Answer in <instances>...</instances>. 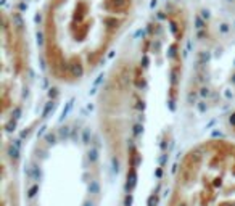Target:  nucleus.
<instances>
[{"instance_id": "obj_1", "label": "nucleus", "mask_w": 235, "mask_h": 206, "mask_svg": "<svg viewBox=\"0 0 235 206\" xmlns=\"http://www.w3.org/2000/svg\"><path fill=\"white\" fill-rule=\"evenodd\" d=\"M137 0H48L44 48L50 73L74 84L94 71L126 29Z\"/></svg>"}, {"instance_id": "obj_2", "label": "nucleus", "mask_w": 235, "mask_h": 206, "mask_svg": "<svg viewBox=\"0 0 235 206\" xmlns=\"http://www.w3.org/2000/svg\"><path fill=\"white\" fill-rule=\"evenodd\" d=\"M168 206H235V143L208 140L182 158Z\"/></svg>"}, {"instance_id": "obj_3", "label": "nucleus", "mask_w": 235, "mask_h": 206, "mask_svg": "<svg viewBox=\"0 0 235 206\" xmlns=\"http://www.w3.org/2000/svg\"><path fill=\"white\" fill-rule=\"evenodd\" d=\"M2 102H3V115L6 116L8 108L18 98L19 84L23 81V69H24V47H23V35L16 21L8 15H3L2 26Z\"/></svg>"}, {"instance_id": "obj_4", "label": "nucleus", "mask_w": 235, "mask_h": 206, "mask_svg": "<svg viewBox=\"0 0 235 206\" xmlns=\"http://www.w3.org/2000/svg\"><path fill=\"white\" fill-rule=\"evenodd\" d=\"M230 131L235 134V111H232V116H230Z\"/></svg>"}]
</instances>
